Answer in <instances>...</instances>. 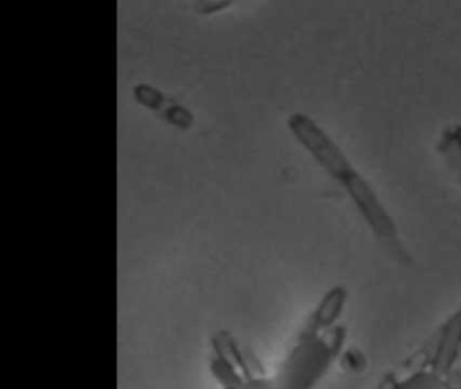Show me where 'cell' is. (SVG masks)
I'll list each match as a JSON object with an SVG mask.
<instances>
[{
	"instance_id": "cell-1",
	"label": "cell",
	"mask_w": 461,
	"mask_h": 389,
	"mask_svg": "<svg viewBox=\"0 0 461 389\" xmlns=\"http://www.w3.org/2000/svg\"><path fill=\"white\" fill-rule=\"evenodd\" d=\"M348 289L334 285L317 303L296 332L293 345L271 375L245 380L239 389H315L336 366L347 348L344 321Z\"/></svg>"
},
{
	"instance_id": "cell-2",
	"label": "cell",
	"mask_w": 461,
	"mask_h": 389,
	"mask_svg": "<svg viewBox=\"0 0 461 389\" xmlns=\"http://www.w3.org/2000/svg\"><path fill=\"white\" fill-rule=\"evenodd\" d=\"M287 124L294 137L314 157L315 161L339 185L344 186L383 248L387 249L393 258L403 264H410L411 257L402 243L395 222L380 202L376 192L353 167L352 162L348 159L341 148L331 140L330 135L314 119L303 113H291Z\"/></svg>"
},
{
	"instance_id": "cell-3",
	"label": "cell",
	"mask_w": 461,
	"mask_h": 389,
	"mask_svg": "<svg viewBox=\"0 0 461 389\" xmlns=\"http://www.w3.org/2000/svg\"><path fill=\"white\" fill-rule=\"evenodd\" d=\"M375 389H461V307L384 373Z\"/></svg>"
},
{
	"instance_id": "cell-4",
	"label": "cell",
	"mask_w": 461,
	"mask_h": 389,
	"mask_svg": "<svg viewBox=\"0 0 461 389\" xmlns=\"http://www.w3.org/2000/svg\"><path fill=\"white\" fill-rule=\"evenodd\" d=\"M212 343V348H214V357L210 362V370H212V375L223 388L239 389L244 384L245 378L242 377L236 365L221 350L220 346L217 343Z\"/></svg>"
},
{
	"instance_id": "cell-5",
	"label": "cell",
	"mask_w": 461,
	"mask_h": 389,
	"mask_svg": "<svg viewBox=\"0 0 461 389\" xmlns=\"http://www.w3.org/2000/svg\"><path fill=\"white\" fill-rule=\"evenodd\" d=\"M438 148L453 172L461 180V124L447 127L442 132Z\"/></svg>"
},
{
	"instance_id": "cell-6",
	"label": "cell",
	"mask_w": 461,
	"mask_h": 389,
	"mask_svg": "<svg viewBox=\"0 0 461 389\" xmlns=\"http://www.w3.org/2000/svg\"><path fill=\"white\" fill-rule=\"evenodd\" d=\"M133 95L140 104L145 105L150 110L158 111V113H163L171 102L164 96L163 92L158 91V88L149 86V84H137L134 86Z\"/></svg>"
},
{
	"instance_id": "cell-7",
	"label": "cell",
	"mask_w": 461,
	"mask_h": 389,
	"mask_svg": "<svg viewBox=\"0 0 461 389\" xmlns=\"http://www.w3.org/2000/svg\"><path fill=\"white\" fill-rule=\"evenodd\" d=\"M160 116L166 119L167 122H169V123L180 127V129H188V127H191V124L194 123L193 113H191L187 108L172 102V100L169 102V104L167 105L166 110L160 113Z\"/></svg>"
},
{
	"instance_id": "cell-8",
	"label": "cell",
	"mask_w": 461,
	"mask_h": 389,
	"mask_svg": "<svg viewBox=\"0 0 461 389\" xmlns=\"http://www.w3.org/2000/svg\"><path fill=\"white\" fill-rule=\"evenodd\" d=\"M230 5L229 2H202L199 3L198 7L201 13H212V11H220L221 8L226 7Z\"/></svg>"
},
{
	"instance_id": "cell-9",
	"label": "cell",
	"mask_w": 461,
	"mask_h": 389,
	"mask_svg": "<svg viewBox=\"0 0 461 389\" xmlns=\"http://www.w3.org/2000/svg\"><path fill=\"white\" fill-rule=\"evenodd\" d=\"M223 389H237V388H223Z\"/></svg>"
}]
</instances>
